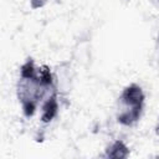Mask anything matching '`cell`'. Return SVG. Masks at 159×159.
I'll use <instances>...</instances> for the list:
<instances>
[{
    "mask_svg": "<svg viewBox=\"0 0 159 159\" xmlns=\"http://www.w3.org/2000/svg\"><path fill=\"white\" fill-rule=\"evenodd\" d=\"M42 81L40 65L34 57H26L19 67L15 93L21 113L25 118H32L40 107Z\"/></svg>",
    "mask_w": 159,
    "mask_h": 159,
    "instance_id": "obj_1",
    "label": "cell"
},
{
    "mask_svg": "<svg viewBox=\"0 0 159 159\" xmlns=\"http://www.w3.org/2000/svg\"><path fill=\"white\" fill-rule=\"evenodd\" d=\"M147 96L143 87L135 82L124 86L118 94L114 104L116 120L122 127L137 125L145 109Z\"/></svg>",
    "mask_w": 159,
    "mask_h": 159,
    "instance_id": "obj_2",
    "label": "cell"
},
{
    "mask_svg": "<svg viewBox=\"0 0 159 159\" xmlns=\"http://www.w3.org/2000/svg\"><path fill=\"white\" fill-rule=\"evenodd\" d=\"M40 71L42 81V92L39 107V119L41 124L47 125L58 117L62 99L56 86L53 70L47 65H40Z\"/></svg>",
    "mask_w": 159,
    "mask_h": 159,
    "instance_id": "obj_3",
    "label": "cell"
},
{
    "mask_svg": "<svg viewBox=\"0 0 159 159\" xmlns=\"http://www.w3.org/2000/svg\"><path fill=\"white\" fill-rule=\"evenodd\" d=\"M52 70H53V76H55L57 89L60 92L61 99L63 101L70 94L72 89V83H73V71L71 67V62L61 61Z\"/></svg>",
    "mask_w": 159,
    "mask_h": 159,
    "instance_id": "obj_4",
    "label": "cell"
},
{
    "mask_svg": "<svg viewBox=\"0 0 159 159\" xmlns=\"http://www.w3.org/2000/svg\"><path fill=\"white\" fill-rule=\"evenodd\" d=\"M130 155V148L123 139L111 140L103 149L102 157L106 159H127Z\"/></svg>",
    "mask_w": 159,
    "mask_h": 159,
    "instance_id": "obj_5",
    "label": "cell"
},
{
    "mask_svg": "<svg viewBox=\"0 0 159 159\" xmlns=\"http://www.w3.org/2000/svg\"><path fill=\"white\" fill-rule=\"evenodd\" d=\"M48 2H50V0H29V5L32 10H40V9L45 7Z\"/></svg>",
    "mask_w": 159,
    "mask_h": 159,
    "instance_id": "obj_6",
    "label": "cell"
},
{
    "mask_svg": "<svg viewBox=\"0 0 159 159\" xmlns=\"http://www.w3.org/2000/svg\"><path fill=\"white\" fill-rule=\"evenodd\" d=\"M155 61H157V66L159 68V34H158L157 41H155Z\"/></svg>",
    "mask_w": 159,
    "mask_h": 159,
    "instance_id": "obj_7",
    "label": "cell"
},
{
    "mask_svg": "<svg viewBox=\"0 0 159 159\" xmlns=\"http://www.w3.org/2000/svg\"><path fill=\"white\" fill-rule=\"evenodd\" d=\"M155 132L158 133L159 135V116H158V119H157V124H155Z\"/></svg>",
    "mask_w": 159,
    "mask_h": 159,
    "instance_id": "obj_8",
    "label": "cell"
},
{
    "mask_svg": "<svg viewBox=\"0 0 159 159\" xmlns=\"http://www.w3.org/2000/svg\"><path fill=\"white\" fill-rule=\"evenodd\" d=\"M157 1H158V4H159V0H157Z\"/></svg>",
    "mask_w": 159,
    "mask_h": 159,
    "instance_id": "obj_9",
    "label": "cell"
}]
</instances>
